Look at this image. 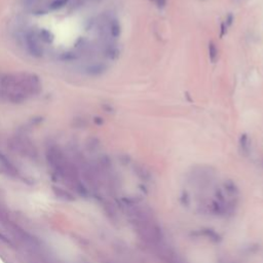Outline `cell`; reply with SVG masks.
<instances>
[{"mask_svg": "<svg viewBox=\"0 0 263 263\" xmlns=\"http://www.w3.org/2000/svg\"><path fill=\"white\" fill-rule=\"evenodd\" d=\"M41 86L40 78L34 73H7L0 79V99L11 104H21L38 95Z\"/></svg>", "mask_w": 263, "mask_h": 263, "instance_id": "cell-1", "label": "cell"}, {"mask_svg": "<svg viewBox=\"0 0 263 263\" xmlns=\"http://www.w3.org/2000/svg\"><path fill=\"white\" fill-rule=\"evenodd\" d=\"M219 57V50L214 41L209 42V58L212 63H216Z\"/></svg>", "mask_w": 263, "mask_h": 263, "instance_id": "cell-6", "label": "cell"}, {"mask_svg": "<svg viewBox=\"0 0 263 263\" xmlns=\"http://www.w3.org/2000/svg\"><path fill=\"white\" fill-rule=\"evenodd\" d=\"M71 0H28V8L35 14H45L59 10L70 3Z\"/></svg>", "mask_w": 263, "mask_h": 263, "instance_id": "cell-2", "label": "cell"}, {"mask_svg": "<svg viewBox=\"0 0 263 263\" xmlns=\"http://www.w3.org/2000/svg\"><path fill=\"white\" fill-rule=\"evenodd\" d=\"M233 20H234V17H233V15L231 14V13H229L228 15H227V17H226V22H225V24H224V26H226V28H228V27H230L231 25H232V23H233Z\"/></svg>", "mask_w": 263, "mask_h": 263, "instance_id": "cell-7", "label": "cell"}, {"mask_svg": "<svg viewBox=\"0 0 263 263\" xmlns=\"http://www.w3.org/2000/svg\"><path fill=\"white\" fill-rule=\"evenodd\" d=\"M25 42L28 50L31 54L35 57L42 55L43 48L41 44V38L40 36L35 32H28L25 35Z\"/></svg>", "mask_w": 263, "mask_h": 263, "instance_id": "cell-4", "label": "cell"}, {"mask_svg": "<svg viewBox=\"0 0 263 263\" xmlns=\"http://www.w3.org/2000/svg\"><path fill=\"white\" fill-rule=\"evenodd\" d=\"M13 149L20 151L21 153H24L26 155H34L35 154V148L32 142L27 139L26 137L22 136H15L10 139V144H9Z\"/></svg>", "mask_w": 263, "mask_h": 263, "instance_id": "cell-3", "label": "cell"}, {"mask_svg": "<svg viewBox=\"0 0 263 263\" xmlns=\"http://www.w3.org/2000/svg\"><path fill=\"white\" fill-rule=\"evenodd\" d=\"M154 1H155L156 5L158 6V8H160V9H162L166 6V0H154Z\"/></svg>", "mask_w": 263, "mask_h": 263, "instance_id": "cell-8", "label": "cell"}, {"mask_svg": "<svg viewBox=\"0 0 263 263\" xmlns=\"http://www.w3.org/2000/svg\"><path fill=\"white\" fill-rule=\"evenodd\" d=\"M103 53L109 60H115L119 54V49L114 41L104 42L103 45Z\"/></svg>", "mask_w": 263, "mask_h": 263, "instance_id": "cell-5", "label": "cell"}]
</instances>
